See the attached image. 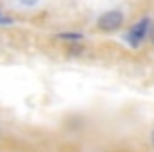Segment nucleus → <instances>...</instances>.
Listing matches in <instances>:
<instances>
[{
	"mask_svg": "<svg viewBox=\"0 0 154 152\" xmlns=\"http://www.w3.org/2000/svg\"><path fill=\"white\" fill-rule=\"evenodd\" d=\"M150 30H152V19L150 15H143L141 19H137L127 32H125V42L131 47V49H139L148 38H150Z\"/></svg>",
	"mask_w": 154,
	"mask_h": 152,
	"instance_id": "1",
	"label": "nucleus"
},
{
	"mask_svg": "<svg viewBox=\"0 0 154 152\" xmlns=\"http://www.w3.org/2000/svg\"><path fill=\"white\" fill-rule=\"evenodd\" d=\"M125 21H127V17H125L122 11L110 9V11H103V13L97 17L95 28H97L101 34H114V32H120V30H122Z\"/></svg>",
	"mask_w": 154,
	"mask_h": 152,
	"instance_id": "2",
	"label": "nucleus"
},
{
	"mask_svg": "<svg viewBox=\"0 0 154 152\" xmlns=\"http://www.w3.org/2000/svg\"><path fill=\"white\" fill-rule=\"evenodd\" d=\"M55 40L57 42H63V45H78L85 40V34L78 32V30H63V32H57L55 34Z\"/></svg>",
	"mask_w": 154,
	"mask_h": 152,
	"instance_id": "3",
	"label": "nucleus"
},
{
	"mask_svg": "<svg viewBox=\"0 0 154 152\" xmlns=\"http://www.w3.org/2000/svg\"><path fill=\"white\" fill-rule=\"evenodd\" d=\"M85 51H87V49H85L80 42H78V45H68V55H70V57H80V55H85Z\"/></svg>",
	"mask_w": 154,
	"mask_h": 152,
	"instance_id": "4",
	"label": "nucleus"
},
{
	"mask_svg": "<svg viewBox=\"0 0 154 152\" xmlns=\"http://www.w3.org/2000/svg\"><path fill=\"white\" fill-rule=\"evenodd\" d=\"M13 23V19H11V15H7L2 9H0V26H11Z\"/></svg>",
	"mask_w": 154,
	"mask_h": 152,
	"instance_id": "5",
	"label": "nucleus"
},
{
	"mask_svg": "<svg viewBox=\"0 0 154 152\" xmlns=\"http://www.w3.org/2000/svg\"><path fill=\"white\" fill-rule=\"evenodd\" d=\"M38 2H40V0H19L21 7H36Z\"/></svg>",
	"mask_w": 154,
	"mask_h": 152,
	"instance_id": "6",
	"label": "nucleus"
},
{
	"mask_svg": "<svg viewBox=\"0 0 154 152\" xmlns=\"http://www.w3.org/2000/svg\"><path fill=\"white\" fill-rule=\"evenodd\" d=\"M150 42L154 45V23H152V30H150Z\"/></svg>",
	"mask_w": 154,
	"mask_h": 152,
	"instance_id": "7",
	"label": "nucleus"
},
{
	"mask_svg": "<svg viewBox=\"0 0 154 152\" xmlns=\"http://www.w3.org/2000/svg\"><path fill=\"white\" fill-rule=\"evenodd\" d=\"M150 144H152V150H154V129L150 131Z\"/></svg>",
	"mask_w": 154,
	"mask_h": 152,
	"instance_id": "8",
	"label": "nucleus"
}]
</instances>
